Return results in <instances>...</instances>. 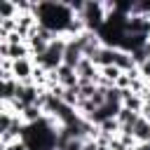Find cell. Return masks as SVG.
<instances>
[{
    "mask_svg": "<svg viewBox=\"0 0 150 150\" xmlns=\"http://www.w3.org/2000/svg\"><path fill=\"white\" fill-rule=\"evenodd\" d=\"M134 150H150V143H136Z\"/></svg>",
    "mask_w": 150,
    "mask_h": 150,
    "instance_id": "cell-15",
    "label": "cell"
},
{
    "mask_svg": "<svg viewBox=\"0 0 150 150\" xmlns=\"http://www.w3.org/2000/svg\"><path fill=\"white\" fill-rule=\"evenodd\" d=\"M42 117H45V110L38 108V105H28V108H23V112H21V120H23L26 124H38Z\"/></svg>",
    "mask_w": 150,
    "mask_h": 150,
    "instance_id": "cell-9",
    "label": "cell"
},
{
    "mask_svg": "<svg viewBox=\"0 0 150 150\" xmlns=\"http://www.w3.org/2000/svg\"><path fill=\"white\" fill-rule=\"evenodd\" d=\"M134 138H136V143H150V124L143 117L134 127Z\"/></svg>",
    "mask_w": 150,
    "mask_h": 150,
    "instance_id": "cell-10",
    "label": "cell"
},
{
    "mask_svg": "<svg viewBox=\"0 0 150 150\" xmlns=\"http://www.w3.org/2000/svg\"><path fill=\"white\" fill-rule=\"evenodd\" d=\"M122 105H124L127 110H131V112L141 115L145 103H143V96H138V94H131V91H122Z\"/></svg>",
    "mask_w": 150,
    "mask_h": 150,
    "instance_id": "cell-7",
    "label": "cell"
},
{
    "mask_svg": "<svg viewBox=\"0 0 150 150\" xmlns=\"http://www.w3.org/2000/svg\"><path fill=\"white\" fill-rule=\"evenodd\" d=\"M19 7L14 0H0V19H16Z\"/></svg>",
    "mask_w": 150,
    "mask_h": 150,
    "instance_id": "cell-11",
    "label": "cell"
},
{
    "mask_svg": "<svg viewBox=\"0 0 150 150\" xmlns=\"http://www.w3.org/2000/svg\"><path fill=\"white\" fill-rule=\"evenodd\" d=\"M0 59H9V42H0Z\"/></svg>",
    "mask_w": 150,
    "mask_h": 150,
    "instance_id": "cell-13",
    "label": "cell"
},
{
    "mask_svg": "<svg viewBox=\"0 0 150 150\" xmlns=\"http://www.w3.org/2000/svg\"><path fill=\"white\" fill-rule=\"evenodd\" d=\"M82 21L87 26V30L91 33H98L103 26H105V9H103V2H84V9H82Z\"/></svg>",
    "mask_w": 150,
    "mask_h": 150,
    "instance_id": "cell-2",
    "label": "cell"
},
{
    "mask_svg": "<svg viewBox=\"0 0 150 150\" xmlns=\"http://www.w3.org/2000/svg\"><path fill=\"white\" fill-rule=\"evenodd\" d=\"M75 70H77L80 84H82V82H91V84H96V87H98V80H101V70L94 66V61H91V59H87V56H84Z\"/></svg>",
    "mask_w": 150,
    "mask_h": 150,
    "instance_id": "cell-3",
    "label": "cell"
},
{
    "mask_svg": "<svg viewBox=\"0 0 150 150\" xmlns=\"http://www.w3.org/2000/svg\"><path fill=\"white\" fill-rule=\"evenodd\" d=\"M141 117H143V120H145V122L150 124V108H143V112H141Z\"/></svg>",
    "mask_w": 150,
    "mask_h": 150,
    "instance_id": "cell-14",
    "label": "cell"
},
{
    "mask_svg": "<svg viewBox=\"0 0 150 150\" xmlns=\"http://www.w3.org/2000/svg\"><path fill=\"white\" fill-rule=\"evenodd\" d=\"M98 70H101V77H103L105 82H110V84H115L117 77L122 75V70H120L117 66H105V68H98Z\"/></svg>",
    "mask_w": 150,
    "mask_h": 150,
    "instance_id": "cell-12",
    "label": "cell"
},
{
    "mask_svg": "<svg viewBox=\"0 0 150 150\" xmlns=\"http://www.w3.org/2000/svg\"><path fill=\"white\" fill-rule=\"evenodd\" d=\"M115 59H117V47H108V45H101V47L94 52V56H91V61H94L96 68L115 66Z\"/></svg>",
    "mask_w": 150,
    "mask_h": 150,
    "instance_id": "cell-4",
    "label": "cell"
},
{
    "mask_svg": "<svg viewBox=\"0 0 150 150\" xmlns=\"http://www.w3.org/2000/svg\"><path fill=\"white\" fill-rule=\"evenodd\" d=\"M115 66H117L122 73H129V70L138 68V66H136V61H134V56H131V52H124V49H117V59H115Z\"/></svg>",
    "mask_w": 150,
    "mask_h": 150,
    "instance_id": "cell-8",
    "label": "cell"
},
{
    "mask_svg": "<svg viewBox=\"0 0 150 150\" xmlns=\"http://www.w3.org/2000/svg\"><path fill=\"white\" fill-rule=\"evenodd\" d=\"M33 14H35V19H38L40 26L49 28V30L56 33V35H66L70 21L75 19V14L70 12L68 2H63V0H59V2H47V0L35 2Z\"/></svg>",
    "mask_w": 150,
    "mask_h": 150,
    "instance_id": "cell-1",
    "label": "cell"
},
{
    "mask_svg": "<svg viewBox=\"0 0 150 150\" xmlns=\"http://www.w3.org/2000/svg\"><path fill=\"white\" fill-rule=\"evenodd\" d=\"M82 59H84V54H82V49H80L77 40H75V38H68L66 54H63V63H66V66H70V68H77Z\"/></svg>",
    "mask_w": 150,
    "mask_h": 150,
    "instance_id": "cell-5",
    "label": "cell"
},
{
    "mask_svg": "<svg viewBox=\"0 0 150 150\" xmlns=\"http://www.w3.org/2000/svg\"><path fill=\"white\" fill-rule=\"evenodd\" d=\"M96 150H110V145H98Z\"/></svg>",
    "mask_w": 150,
    "mask_h": 150,
    "instance_id": "cell-16",
    "label": "cell"
},
{
    "mask_svg": "<svg viewBox=\"0 0 150 150\" xmlns=\"http://www.w3.org/2000/svg\"><path fill=\"white\" fill-rule=\"evenodd\" d=\"M56 80H59V84H61L63 89H73V87H77V84H80L77 70H75V68H70V66H66V63L56 70Z\"/></svg>",
    "mask_w": 150,
    "mask_h": 150,
    "instance_id": "cell-6",
    "label": "cell"
}]
</instances>
